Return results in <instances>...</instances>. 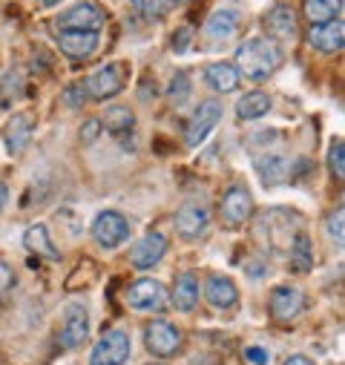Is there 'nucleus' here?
Returning a JSON list of instances; mask_svg holds the SVG:
<instances>
[{
	"label": "nucleus",
	"instance_id": "1",
	"mask_svg": "<svg viewBox=\"0 0 345 365\" xmlns=\"http://www.w3.org/2000/svg\"><path fill=\"white\" fill-rule=\"evenodd\" d=\"M279 58L282 55H279V46L274 41H268V38H250L236 52V69H242V75L250 78V81H265L279 66Z\"/></svg>",
	"mask_w": 345,
	"mask_h": 365
},
{
	"label": "nucleus",
	"instance_id": "2",
	"mask_svg": "<svg viewBox=\"0 0 345 365\" xmlns=\"http://www.w3.org/2000/svg\"><path fill=\"white\" fill-rule=\"evenodd\" d=\"M107 21V12L98 4H75L72 9H66L58 18V29L61 32H98Z\"/></svg>",
	"mask_w": 345,
	"mask_h": 365
},
{
	"label": "nucleus",
	"instance_id": "3",
	"mask_svg": "<svg viewBox=\"0 0 345 365\" xmlns=\"http://www.w3.org/2000/svg\"><path fill=\"white\" fill-rule=\"evenodd\" d=\"M130 69L124 63H107L101 66L98 72L90 75V81H86V96L90 98H98V101H107V98H115L121 93V86H124V75Z\"/></svg>",
	"mask_w": 345,
	"mask_h": 365
},
{
	"label": "nucleus",
	"instance_id": "4",
	"mask_svg": "<svg viewBox=\"0 0 345 365\" xmlns=\"http://www.w3.org/2000/svg\"><path fill=\"white\" fill-rule=\"evenodd\" d=\"M130 356V334L115 328L101 336V342L93 348L90 365H124Z\"/></svg>",
	"mask_w": 345,
	"mask_h": 365
},
{
	"label": "nucleus",
	"instance_id": "5",
	"mask_svg": "<svg viewBox=\"0 0 345 365\" xmlns=\"http://www.w3.org/2000/svg\"><path fill=\"white\" fill-rule=\"evenodd\" d=\"M219 121H222V104H219V101H202L199 110L193 113L187 130H185L187 147H199V144L213 133V127H216Z\"/></svg>",
	"mask_w": 345,
	"mask_h": 365
},
{
	"label": "nucleus",
	"instance_id": "6",
	"mask_svg": "<svg viewBox=\"0 0 345 365\" xmlns=\"http://www.w3.org/2000/svg\"><path fill=\"white\" fill-rule=\"evenodd\" d=\"M93 236H96V242L101 245V247H118L127 236H130V225H127V219L121 216V213H115V210H104V213H98L96 216V222H93Z\"/></svg>",
	"mask_w": 345,
	"mask_h": 365
},
{
	"label": "nucleus",
	"instance_id": "7",
	"mask_svg": "<svg viewBox=\"0 0 345 365\" xmlns=\"http://www.w3.org/2000/svg\"><path fill=\"white\" fill-rule=\"evenodd\" d=\"M127 302L135 308V311H164L167 308V291L161 282L155 279H141L135 282L130 291H127Z\"/></svg>",
	"mask_w": 345,
	"mask_h": 365
},
{
	"label": "nucleus",
	"instance_id": "8",
	"mask_svg": "<svg viewBox=\"0 0 345 365\" xmlns=\"http://www.w3.org/2000/svg\"><path fill=\"white\" fill-rule=\"evenodd\" d=\"M147 348L158 356H170V354H176L182 348V334L176 325H170L164 319H155L150 322L147 328Z\"/></svg>",
	"mask_w": 345,
	"mask_h": 365
},
{
	"label": "nucleus",
	"instance_id": "9",
	"mask_svg": "<svg viewBox=\"0 0 345 365\" xmlns=\"http://www.w3.org/2000/svg\"><path fill=\"white\" fill-rule=\"evenodd\" d=\"M164 253H167V239H164L161 233L153 230V233H144V236L133 245V250H130V262H133L135 267L147 270V267L158 264Z\"/></svg>",
	"mask_w": 345,
	"mask_h": 365
},
{
	"label": "nucleus",
	"instance_id": "10",
	"mask_svg": "<svg viewBox=\"0 0 345 365\" xmlns=\"http://www.w3.org/2000/svg\"><path fill=\"white\" fill-rule=\"evenodd\" d=\"M90 336V317L81 305H69L63 314V328H61V345L63 348H78Z\"/></svg>",
	"mask_w": 345,
	"mask_h": 365
},
{
	"label": "nucleus",
	"instance_id": "11",
	"mask_svg": "<svg viewBox=\"0 0 345 365\" xmlns=\"http://www.w3.org/2000/svg\"><path fill=\"white\" fill-rule=\"evenodd\" d=\"M342 41H345V26L342 21H328V24H319V26H311L308 32V43L319 52H339L342 49Z\"/></svg>",
	"mask_w": 345,
	"mask_h": 365
},
{
	"label": "nucleus",
	"instance_id": "12",
	"mask_svg": "<svg viewBox=\"0 0 345 365\" xmlns=\"http://www.w3.org/2000/svg\"><path fill=\"white\" fill-rule=\"evenodd\" d=\"M250 213H253V199H250V193H247L244 187H230V190L225 193V199H222V219H225L227 225H242V222L250 219Z\"/></svg>",
	"mask_w": 345,
	"mask_h": 365
},
{
	"label": "nucleus",
	"instance_id": "13",
	"mask_svg": "<svg viewBox=\"0 0 345 365\" xmlns=\"http://www.w3.org/2000/svg\"><path fill=\"white\" fill-rule=\"evenodd\" d=\"M207 222H210L207 210H205L202 205H193V202L182 205L179 213H176V227H179V233H182L185 239H199V236H205Z\"/></svg>",
	"mask_w": 345,
	"mask_h": 365
},
{
	"label": "nucleus",
	"instance_id": "14",
	"mask_svg": "<svg viewBox=\"0 0 345 365\" xmlns=\"http://www.w3.org/2000/svg\"><path fill=\"white\" fill-rule=\"evenodd\" d=\"M265 29L279 41V43H294L297 41V21H294V12L288 6H274L268 15H265Z\"/></svg>",
	"mask_w": 345,
	"mask_h": 365
},
{
	"label": "nucleus",
	"instance_id": "15",
	"mask_svg": "<svg viewBox=\"0 0 345 365\" xmlns=\"http://www.w3.org/2000/svg\"><path fill=\"white\" fill-rule=\"evenodd\" d=\"M58 46L69 58H90L98 49V32H61Z\"/></svg>",
	"mask_w": 345,
	"mask_h": 365
},
{
	"label": "nucleus",
	"instance_id": "16",
	"mask_svg": "<svg viewBox=\"0 0 345 365\" xmlns=\"http://www.w3.org/2000/svg\"><path fill=\"white\" fill-rule=\"evenodd\" d=\"M302 311V294L297 288H274L271 294V314L279 322L294 319Z\"/></svg>",
	"mask_w": 345,
	"mask_h": 365
},
{
	"label": "nucleus",
	"instance_id": "17",
	"mask_svg": "<svg viewBox=\"0 0 345 365\" xmlns=\"http://www.w3.org/2000/svg\"><path fill=\"white\" fill-rule=\"evenodd\" d=\"M205 81L210 83V89H216V93H233L239 86V69L227 61H219V63H210L205 69Z\"/></svg>",
	"mask_w": 345,
	"mask_h": 365
},
{
	"label": "nucleus",
	"instance_id": "18",
	"mask_svg": "<svg viewBox=\"0 0 345 365\" xmlns=\"http://www.w3.org/2000/svg\"><path fill=\"white\" fill-rule=\"evenodd\" d=\"M205 297L213 308H233L239 299V291L227 277H210L205 285Z\"/></svg>",
	"mask_w": 345,
	"mask_h": 365
},
{
	"label": "nucleus",
	"instance_id": "19",
	"mask_svg": "<svg viewBox=\"0 0 345 365\" xmlns=\"http://www.w3.org/2000/svg\"><path fill=\"white\" fill-rule=\"evenodd\" d=\"M199 302V279L196 273H179L176 285H172V305L179 311H193Z\"/></svg>",
	"mask_w": 345,
	"mask_h": 365
},
{
	"label": "nucleus",
	"instance_id": "20",
	"mask_svg": "<svg viewBox=\"0 0 345 365\" xmlns=\"http://www.w3.org/2000/svg\"><path fill=\"white\" fill-rule=\"evenodd\" d=\"M4 138H6V150L12 153V155H18V153H24L26 150V144H29V138H32V121L26 118V115H12V121L6 124V130H4Z\"/></svg>",
	"mask_w": 345,
	"mask_h": 365
},
{
	"label": "nucleus",
	"instance_id": "21",
	"mask_svg": "<svg viewBox=\"0 0 345 365\" xmlns=\"http://www.w3.org/2000/svg\"><path fill=\"white\" fill-rule=\"evenodd\" d=\"M302 9H305V18L311 26H319V24H328V21H336L339 12H342V0H302Z\"/></svg>",
	"mask_w": 345,
	"mask_h": 365
},
{
	"label": "nucleus",
	"instance_id": "22",
	"mask_svg": "<svg viewBox=\"0 0 345 365\" xmlns=\"http://www.w3.org/2000/svg\"><path fill=\"white\" fill-rule=\"evenodd\" d=\"M236 29H239V15L233 9H219V12L210 15V21L205 26V35L210 41H227Z\"/></svg>",
	"mask_w": 345,
	"mask_h": 365
},
{
	"label": "nucleus",
	"instance_id": "23",
	"mask_svg": "<svg viewBox=\"0 0 345 365\" xmlns=\"http://www.w3.org/2000/svg\"><path fill=\"white\" fill-rule=\"evenodd\" d=\"M288 262H291V267L297 273H308L314 267V245H311V239L305 233L294 236V242L288 247Z\"/></svg>",
	"mask_w": 345,
	"mask_h": 365
},
{
	"label": "nucleus",
	"instance_id": "24",
	"mask_svg": "<svg viewBox=\"0 0 345 365\" xmlns=\"http://www.w3.org/2000/svg\"><path fill=\"white\" fill-rule=\"evenodd\" d=\"M271 113V98L265 93H247L236 101V115L242 121H253V118H262Z\"/></svg>",
	"mask_w": 345,
	"mask_h": 365
},
{
	"label": "nucleus",
	"instance_id": "25",
	"mask_svg": "<svg viewBox=\"0 0 345 365\" xmlns=\"http://www.w3.org/2000/svg\"><path fill=\"white\" fill-rule=\"evenodd\" d=\"M24 245L26 250H32L35 256H46V259H58V247L52 245L49 239V230L46 225H32L26 233H24Z\"/></svg>",
	"mask_w": 345,
	"mask_h": 365
},
{
	"label": "nucleus",
	"instance_id": "26",
	"mask_svg": "<svg viewBox=\"0 0 345 365\" xmlns=\"http://www.w3.org/2000/svg\"><path fill=\"white\" fill-rule=\"evenodd\" d=\"M256 173L262 175V181H268V185H279V181L288 175V164L282 155H274V153H262L256 161H253Z\"/></svg>",
	"mask_w": 345,
	"mask_h": 365
},
{
	"label": "nucleus",
	"instance_id": "27",
	"mask_svg": "<svg viewBox=\"0 0 345 365\" xmlns=\"http://www.w3.org/2000/svg\"><path fill=\"white\" fill-rule=\"evenodd\" d=\"M133 124H135V118H133V113L127 107H110L104 113V124L101 127L110 130L113 135H124V133L133 130Z\"/></svg>",
	"mask_w": 345,
	"mask_h": 365
},
{
	"label": "nucleus",
	"instance_id": "28",
	"mask_svg": "<svg viewBox=\"0 0 345 365\" xmlns=\"http://www.w3.org/2000/svg\"><path fill=\"white\" fill-rule=\"evenodd\" d=\"M170 98L176 101V104H182V101H187V96H190V78L185 75V72H176L172 75V81H170Z\"/></svg>",
	"mask_w": 345,
	"mask_h": 365
},
{
	"label": "nucleus",
	"instance_id": "29",
	"mask_svg": "<svg viewBox=\"0 0 345 365\" xmlns=\"http://www.w3.org/2000/svg\"><path fill=\"white\" fill-rule=\"evenodd\" d=\"M133 6L144 15V18H161L170 9V0H133Z\"/></svg>",
	"mask_w": 345,
	"mask_h": 365
},
{
	"label": "nucleus",
	"instance_id": "30",
	"mask_svg": "<svg viewBox=\"0 0 345 365\" xmlns=\"http://www.w3.org/2000/svg\"><path fill=\"white\" fill-rule=\"evenodd\" d=\"M328 164H331L334 175L342 181V178H345V144H342V138H336V141L331 144V153H328Z\"/></svg>",
	"mask_w": 345,
	"mask_h": 365
},
{
	"label": "nucleus",
	"instance_id": "31",
	"mask_svg": "<svg viewBox=\"0 0 345 365\" xmlns=\"http://www.w3.org/2000/svg\"><path fill=\"white\" fill-rule=\"evenodd\" d=\"M342 222H345V210L342 207H336L331 216H328V236L331 239H336V245H342Z\"/></svg>",
	"mask_w": 345,
	"mask_h": 365
},
{
	"label": "nucleus",
	"instance_id": "32",
	"mask_svg": "<svg viewBox=\"0 0 345 365\" xmlns=\"http://www.w3.org/2000/svg\"><path fill=\"white\" fill-rule=\"evenodd\" d=\"M12 285H15V270H12V264L0 259V299L12 291Z\"/></svg>",
	"mask_w": 345,
	"mask_h": 365
},
{
	"label": "nucleus",
	"instance_id": "33",
	"mask_svg": "<svg viewBox=\"0 0 345 365\" xmlns=\"http://www.w3.org/2000/svg\"><path fill=\"white\" fill-rule=\"evenodd\" d=\"M63 98H66V104H69V107H81V104L86 101V86H83V83L69 86L66 93H63Z\"/></svg>",
	"mask_w": 345,
	"mask_h": 365
},
{
	"label": "nucleus",
	"instance_id": "34",
	"mask_svg": "<svg viewBox=\"0 0 345 365\" xmlns=\"http://www.w3.org/2000/svg\"><path fill=\"white\" fill-rule=\"evenodd\" d=\"M98 133H101V121H86V124L81 127V141H83V144H93V141L98 138Z\"/></svg>",
	"mask_w": 345,
	"mask_h": 365
},
{
	"label": "nucleus",
	"instance_id": "35",
	"mask_svg": "<svg viewBox=\"0 0 345 365\" xmlns=\"http://www.w3.org/2000/svg\"><path fill=\"white\" fill-rule=\"evenodd\" d=\"M190 43V29H182L176 38H172V52H185Z\"/></svg>",
	"mask_w": 345,
	"mask_h": 365
},
{
	"label": "nucleus",
	"instance_id": "36",
	"mask_svg": "<svg viewBox=\"0 0 345 365\" xmlns=\"http://www.w3.org/2000/svg\"><path fill=\"white\" fill-rule=\"evenodd\" d=\"M247 356H250L253 362H259V365L268 362V351H262V348H247Z\"/></svg>",
	"mask_w": 345,
	"mask_h": 365
},
{
	"label": "nucleus",
	"instance_id": "37",
	"mask_svg": "<svg viewBox=\"0 0 345 365\" xmlns=\"http://www.w3.org/2000/svg\"><path fill=\"white\" fill-rule=\"evenodd\" d=\"M285 365H314L308 356H302V354H297V356H288L285 359Z\"/></svg>",
	"mask_w": 345,
	"mask_h": 365
},
{
	"label": "nucleus",
	"instance_id": "38",
	"mask_svg": "<svg viewBox=\"0 0 345 365\" xmlns=\"http://www.w3.org/2000/svg\"><path fill=\"white\" fill-rule=\"evenodd\" d=\"M6 199H9V190H6V185H4V181H0V210H4Z\"/></svg>",
	"mask_w": 345,
	"mask_h": 365
},
{
	"label": "nucleus",
	"instance_id": "39",
	"mask_svg": "<svg viewBox=\"0 0 345 365\" xmlns=\"http://www.w3.org/2000/svg\"><path fill=\"white\" fill-rule=\"evenodd\" d=\"M55 4H61V0H43V6H55Z\"/></svg>",
	"mask_w": 345,
	"mask_h": 365
},
{
	"label": "nucleus",
	"instance_id": "40",
	"mask_svg": "<svg viewBox=\"0 0 345 365\" xmlns=\"http://www.w3.org/2000/svg\"><path fill=\"white\" fill-rule=\"evenodd\" d=\"M155 365H158V362H155Z\"/></svg>",
	"mask_w": 345,
	"mask_h": 365
}]
</instances>
